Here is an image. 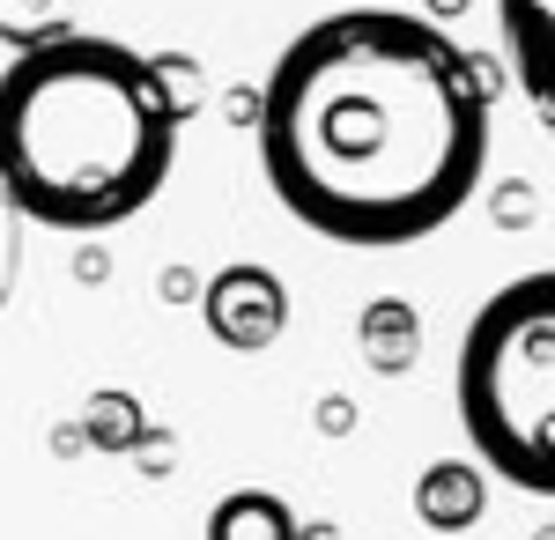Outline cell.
Listing matches in <instances>:
<instances>
[{
	"label": "cell",
	"mask_w": 555,
	"mask_h": 540,
	"mask_svg": "<svg viewBox=\"0 0 555 540\" xmlns=\"http://www.w3.org/2000/svg\"><path fill=\"white\" fill-rule=\"evenodd\" d=\"M141 437H149V422H141V400H133V393H96V400H89V445L127 452Z\"/></svg>",
	"instance_id": "10"
},
{
	"label": "cell",
	"mask_w": 555,
	"mask_h": 540,
	"mask_svg": "<svg viewBox=\"0 0 555 540\" xmlns=\"http://www.w3.org/2000/svg\"><path fill=\"white\" fill-rule=\"evenodd\" d=\"M496 23H504V52L518 67V89L555 126V0H496Z\"/></svg>",
	"instance_id": "5"
},
{
	"label": "cell",
	"mask_w": 555,
	"mask_h": 540,
	"mask_svg": "<svg viewBox=\"0 0 555 540\" xmlns=\"http://www.w3.org/2000/svg\"><path fill=\"white\" fill-rule=\"evenodd\" d=\"M178 119L149 52L67 30L0 67V185L23 222L67 237L119 230L164 193Z\"/></svg>",
	"instance_id": "2"
},
{
	"label": "cell",
	"mask_w": 555,
	"mask_h": 540,
	"mask_svg": "<svg viewBox=\"0 0 555 540\" xmlns=\"http://www.w3.org/2000/svg\"><path fill=\"white\" fill-rule=\"evenodd\" d=\"M356 340H363V363L385 377H400L415 363V348H423V319H415V304H400V296H378V304H363V319H356Z\"/></svg>",
	"instance_id": "6"
},
{
	"label": "cell",
	"mask_w": 555,
	"mask_h": 540,
	"mask_svg": "<svg viewBox=\"0 0 555 540\" xmlns=\"http://www.w3.org/2000/svg\"><path fill=\"white\" fill-rule=\"evenodd\" d=\"M481 503H489V489H481V474H474L467 459H437L423 481H415V511H423L437 533L474 526V518H481Z\"/></svg>",
	"instance_id": "7"
},
{
	"label": "cell",
	"mask_w": 555,
	"mask_h": 540,
	"mask_svg": "<svg viewBox=\"0 0 555 540\" xmlns=\"http://www.w3.org/2000/svg\"><path fill=\"white\" fill-rule=\"evenodd\" d=\"M201 311H208V333L230 356H267L282 340V326H289V290H282L274 267L237 259V267H222L201 290Z\"/></svg>",
	"instance_id": "4"
},
{
	"label": "cell",
	"mask_w": 555,
	"mask_h": 540,
	"mask_svg": "<svg viewBox=\"0 0 555 540\" xmlns=\"http://www.w3.org/2000/svg\"><path fill=\"white\" fill-rule=\"evenodd\" d=\"M15 274H23V208H15L8 185H0V311H8V296H15Z\"/></svg>",
	"instance_id": "11"
},
{
	"label": "cell",
	"mask_w": 555,
	"mask_h": 540,
	"mask_svg": "<svg viewBox=\"0 0 555 540\" xmlns=\"http://www.w3.org/2000/svg\"><path fill=\"white\" fill-rule=\"evenodd\" d=\"M67 15H75V0H0V38L30 52V44L67 38Z\"/></svg>",
	"instance_id": "9"
},
{
	"label": "cell",
	"mask_w": 555,
	"mask_h": 540,
	"mask_svg": "<svg viewBox=\"0 0 555 540\" xmlns=\"http://www.w3.org/2000/svg\"><path fill=\"white\" fill-rule=\"evenodd\" d=\"M274 201L334 245L437 237L489 164V82L474 52L400 8H341L282 44L259 89Z\"/></svg>",
	"instance_id": "1"
},
{
	"label": "cell",
	"mask_w": 555,
	"mask_h": 540,
	"mask_svg": "<svg viewBox=\"0 0 555 540\" xmlns=\"http://www.w3.org/2000/svg\"><path fill=\"white\" fill-rule=\"evenodd\" d=\"M548 540H555V533H548Z\"/></svg>",
	"instance_id": "12"
},
{
	"label": "cell",
	"mask_w": 555,
	"mask_h": 540,
	"mask_svg": "<svg viewBox=\"0 0 555 540\" xmlns=\"http://www.w3.org/2000/svg\"><path fill=\"white\" fill-rule=\"evenodd\" d=\"M208 540H304V533H297V518H289V503H282V497H267V489H237V497L215 503Z\"/></svg>",
	"instance_id": "8"
},
{
	"label": "cell",
	"mask_w": 555,
	"mask_h": 540,
	"mask_svg": "<svg viewBox=\"0 0 555 540\" xmlns=\"http://www.w3.org/2000/svg\"><path fill=\"white\" fill-rule=\"evenodd\" d=\"M452 393L481 466L555 497V267L504 282L467 319Z\"/></svg>",
	"instance_id": "3"
}]
</instances>
